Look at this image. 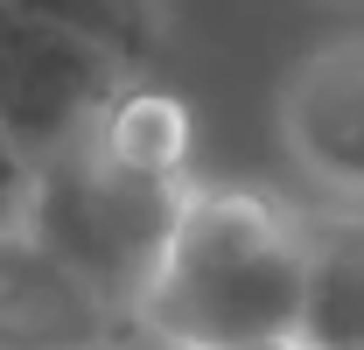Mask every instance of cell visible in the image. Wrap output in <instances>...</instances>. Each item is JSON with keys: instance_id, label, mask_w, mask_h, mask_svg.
<instances>
[{"instance_id": "7", "label": "cell", "mask_w": 364, "mask_h": 350, "mask_svg": "<svg viewBox=\"0 0 364 350\" xmlns=\"http://www.w3.org/2000/svg\"><path fill=\"white\" fill-rule=\"evenodd\" d=\"M98 147H105L119 169H134V175H154V182H189L196 120H189V105H182L176 91H161V85H147V78H134V85L105 105V120H98Z\"/></svg>"}, {"instance_id": "9", "label": "cell", "mask_w": 364, "mask_h": 350, "mask_svg": "<svg viewBox=\"0 0 364 350\" xmlns=\"http://www.w3.org/2000/svg\"><path fill=\"white\" fill-rule=\"evenodd\" d=\"M28 189H36V161L7 140L0 127V231H14V224L28 218Z\"/></svg>"}, {"instance_id": "5", "label": "cell", "mask_w": 364, "mask_h": 350, "mask_svg": "<svg viewBox=\"0 0 364 350\" xmlns=\"http://www.w3.org/2000/svg\"><path fill=\"white\" fill-rule=\"evenodd\" d=\"M140 336L134 315L105 302L70 260L28 224L0 231V350H119Z\"/></svg>"}, {"instance_id": "2", "label": "cell", "mask_w": 364, "mask_h": 350, "mask_svg": "<svg viewBox=\"0 0 364 350\" xmlns=\"http://www.w3.org/2000/svg\"><path fill=\"white\" fill-rule=\"evenodd\" d=\"M189 189L196 182H154V175L119 169L98 147V127H91L85 140H70L63 154H49L36 169L21 224L56 260L77 266L119 315L140 322V302H147V287L161 273V253L176 238V218L189 203Z\"/></svg>"}, {"instance_id": "3", "label": "cell", "mask_w": 364, "mask_h": 350, "mask_svg": "<svg viewBox=\"0 0 364 350\" xmlns=\"http://www.w3.org/2000/svg\"><path fill=\"white\" fill-rule=\"evenodd\" d=\"M134 78L140 70L119 63L105 43L0 0V127L36 169L85 140Z\"/></svg>"}, {"instance_id": "1", "label": "cell", "mask_w": 364, "mask_h": 350, "mask_svg": "<svg viewBox=\"0 0 364 350\" xmlns=\"http://www.w3.org/2000/svg\"><path fill=\"white\" fill-rule=\"evenodd\" d=\"M309 238L301 211L267 189H189L161 273L140 302V336L168 350H252L301 329Z\"/></svg>"}, {"instance_id": "8", "label": "cell", "mask_w": 364, "mask_h": 350, "mask_svg": "<svg viewBox=\"0 0 364 350\" xmlns=\"http://www.w3.org/2000/svg\"><path fill=\"white\" fill-rule=\"evenodd\" d=\"M21 14H43L56 28H77L91 43H105L119 63L147 70L168 49V0H7Z\"/></svg>"}, {"instance_id": "4", "label": "cell", "mask_w": 364, "mask_h": 350, "mask_svg": "<svg viewBox=\"0 0 364 350\" xmlns=\"http://www.w3.org/2000/svg\"><path fill=\"white\" fill-rule=\"evenodd\" d=\"M280 140L294 169L336 203H364V36L309 49L280 78Z\"/></svg>"}, {"instance_id": "6", "label": "cell", "mask_w": 364, "mask_h": 350, "mask_svg": "<svg viewBox=\"0 0 364 350\" xmlns=\"http://www.w3.org/2000/svg\"><path fill=\"white\" fill-rule=\"evenodd\" d=\"M309 238V287H301V329L309 350H364V211H322L301 218Z\"/></svg>"}, {"instance_id": "11", "label": "cell", "mask_w": 364, "mask_h": 350, "mask_svg": "<svg viewBox=\"0 0 364 350\" xmlns=\"http://www.w3.org/2000/svg\"><path fill=\"white\" fill-rule=\"evenodd\" d=\"M154 350H168V344H154Z\"/></svg>"}, {"instance_id": "10", "label": "cell", "mask_w": 364, "mask_h": 350, "mask_svg": "<svg viewBox=\"0 0 364 350\" xmlns=\"http://www.w3.org/2000/svg\"><path fill=\"white\" fill-rule=\"evenodd\" d=\"M252 350H309V344H294V336H280V344H252Z\"/></svg>"}]
</instances>
